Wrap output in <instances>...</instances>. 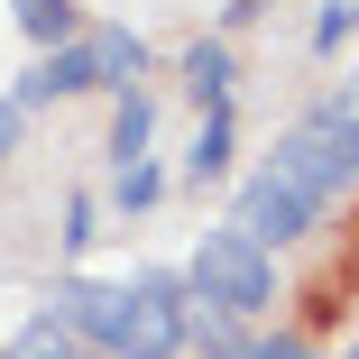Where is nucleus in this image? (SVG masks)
Instances as JSON below:
<instances>
[{
    "instance_id": "obj_10",
    "label": "nucleus",
    "mask_w": 359,
    "mask_h": 359,
    "mask_svg": "<svg viewBox=\"0 0 359 359\" xmlns=\"http://www.w3.org/2000/svg\"><path fill=\"white\" fill-rule=\"evenodd\" d=\"M184 341H194L203 359H249V332H240L231 313H212V304H194V313H184Z\"/></svg>"
},
{
    "instance_id": "obj_9",
    "label": "nucleus",
    "mask_w": 359,
    "mask_h": 359,
    "mask_svg": "<svg viewBox=\"0 0 359 359\" xmlns=\"http://www.w3.org/2000/svg\"><path fill=\"white\" fill-rule=\"evenodd\" d=\"M148 138H157V102H148V93H120V111H111V157H120V166H148Z\"/></svg>"
},
{
    "instance_id": "obj_3",
    "label": "nucleus",
    "mask_w": 359,
    "mask_h": 359,
    "mask_svg": "<svg viewBox=\"0 0 359 359\" xmlns=\"http://www.w3.org/2000/svg\"><path fill=\"white\" fill-rule=\"evenodd\" d=\"M267 175H276V184H295V194L323 212L332 194H350V184H359V138H350L332 111H304L295 129H276V157H267Z\"/></svg>"
},
{
    "instance_id": "obj_8",
    "label": "nucleus",
    "mask_w": 359,
    "mask_h": 359,
    "mask_svg": "<svg viewBox=\"0 0 359 359\" xmlns=\"http://www.w3.org/2000/svg\"><path fill=\"white\" fill-rule=\"evenodd\" d=\"M93 65H102V93H138V74H148V37H138V28H102V37H93Z\"/></svg>"
},
{
    "instance_id": "obj_18",
    "label": "nucleus",
    "mask_w": 359,
    "mask_h": 359,
    "mask_svg": "<svg viewBox=\"0 0 359 359\" xmlns=\"http://www.w3.org/2000/svg\"><path fill=\"white\" fill-rule=\"evenodd\" d=\"M19 120H28L19 102H0V157H10V148H19Z\"/></svg>"
},
{
    "instance_id": "obj_14",
    "label": "nucleus",
    "mask_w": 359,
    "mask_h": 359,
    "mask_svg": "<svg viewBox=\"0 0 359 359\" xmlns=\"http://www.w3.org/2000/svg\"><path fill=\"white\" fill-rule=\"evenodd\" d=\"M157 194H166V175H157V166H120V184H111V203H120V212H148Z\"/></svg>"
},
{
    "instance_id": "obj_11",
    "label": "nucleus",
    "mask_w": 359,
    "mask_h": 359,
    "mask_svg": "<svg viewBox=\"0 0 359 359\" xmlns=\"http://www.w3.org/2000/svg\"><path fill=\"white\" fill-rule=\"evenodd\" d=\"M10 10H19V37H28L37 55L74 37V0H10Z\"/></svg>"
},
{
    "instance_id": "obj_17",
    "label": "nucleus",
    "mask_w": 359,
    "mask_h": 359,
    "mask_svg": "<svg viewBox=\"0 0 359 359\" xmlns=\"http://www.w3.org/2000/svg\"><path fill=\"white\" fill-rule=\"evenodd\" d=\"M323 111H332V120H341V129H350V138H359V74H350V83H341V93H332V102H323Z\"/></svg>"
},
{
    "instance_id": "obj_16",
    "label": "nucleus",
    "mask_w": 359,
    "mask_h": 359,
    "mask_svg": "<svg viewBox=\"0 0 359 359\" xmlns=\"http://www.w3.org/2000/svg\"><path fill=\"white\" fill-rule=\"evenodd\" d=\"M93 240H102V231H93V203L74 194V203H65V249H93Z\"/></svg>"
},
{
    "instance_id": "obj_7",
    "label": "nucleus",
    "mask_w": 359,
    "mask_h": 359,
    "mask_svg": "<svg viewBox=\"0 0 359 359\" xmlns=\"http://www.w3.org/2000/svg\"><path fill=\"white\" fill-rule=\"evenodd\" d=\"M231 148H240V120H231V111H203L194 157H184V184H222V175H231Z\"/></svg>"
},
{
    "instance_id": "obj_4",
    "label": "nucleus",
    "mask_w": 359,
    "mask_h": 359,
    "mask_svg": "<svg viewBox=\"0 0 359 359\" xmlns=\"http://www.w3.org/2000/svg\"><path fill=\"white\" fill-rule=\"evenodd\" d=\"M231 231H240L249 249H295V240L313 231V203L258 166V175H240V194H231Z\"/></svg>"
},
{
    "instance_id": "obj_6",
    "label": "nucleus",
    "mask_w": 359,
    "mask_h": 359,
    "mask_svg": "<svg viewBox=\"0 0 359 359\" xmlns=\"http://www.w3.org/2000/svg\"><path fill=\"white\" fill-rule=\"evenodd\" d=\"M184 83L203 111H231V37H194L184 46Z\"/></svg>"
},
{
    "instance_id": "obj_13",
    "label": "nucleus",
    "mask_w": 359,
    "mask_h": 359,
    "mask_svg": "<svg viewBox=\"0 0 359 359\" xmlns=\"http://www.w3.org/2000/svg\"><path fill=\"white\" fill-rule=\"evenodd\" d=\"M350 28H359V0H323L304 46H313V55H341V46H350Z\"/></svg>"
},
{
    "instance_id": "obj_2",
    "label": "nucleus",
    "mask_w": 359,
    "mask_h": 359,
    "mask_svg": "<svg viewBox=\"0 0 359 359\" xmlns=\"http://www.w3.org/2000/svg\"><path fill=\"white\" fill-rule=\"evenodd\" d=\"M184 285H194V304L231 313V323H258V313L276 304V258H267V249H249V240L222 222V231H203V240H194Z\"/></svg>"
},
{
    "instance_id": "obj_1",
    "label": "nucleus",
    "mask_w": 359,
    "mask_h": 359,
    "mask_svg": "<svg viewBox=\"0 0 359 359\" xmlns=\"http://www.w3.org/2000/svg\"><path fill=\"white\" fill-rule=\"evenodd\" d=\"M194 285L184 276H129V285H83V276H65L46 313L74 332L93 359H175L184 350V304Z\"/></svg>"
},
{
    "instance_id": "obj_19",
    "label": "nucleus",
    "mask_w": 359,
    "mask_h": 359,
    "mask_svg": "<svg viewBox=\"0 0 359 359\" xmlns=\"http://www.w3.org/2000/svg\"><path fill=\"white\" fill-rule=\"evenodd\" d=\"M341 359H359V350H341Z\"/></svg>"
},
{
    "instance_id": "obj_12",
    "label": "nucleus",
    "mask_w": 359,
    "mask_h": 359,
    "mask_svg": "<svg viewBox=\"0 0 359 359\" xmlns=\"http://www.w3.org/2000/svg\"><path fill=\"white\" fill-rule=\"evenodd\" d=\"M0 359H83V341H74V332H65L55 313H37V323H28V332H19L10 350H0Z\"/></svg>"
},
{
    "instance_id": "obj_15",
    "label": "nucleus",
    "mask_w": 359,
    "mask_h": 359,
    "mask_svg": "<svg viewBox=\"0 0 359 359\" xmlns=\"http://www.w3.org/2000/svg\"><path fill=\"white\" fill-rule=\"evenodd\" d=\"M249 359H323V350L295 341V332H267V341H249Z\"/></svg>"
},
{
    "instance_id": "obj_5",
    "label": "nucleus",
    "mask_w": 359,
    "mask_h": 359,
    "mask_svg": "<svg viewBox=\"0 0 359 359\" xmlns=\"http://www.w3.org/2000/svg\"><path fill=\"white\" fill-rule=\"evenodd\" d=\"M65 93H102V65H93V37H65V46H46L37 65H28V83L10 93L19 111H46V102H65Z\"/></svg>"
}]
</instances>
